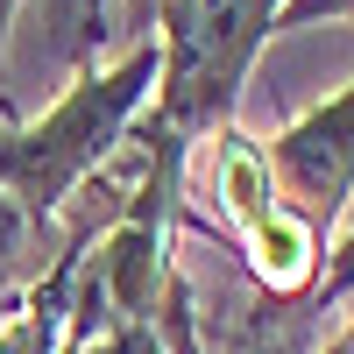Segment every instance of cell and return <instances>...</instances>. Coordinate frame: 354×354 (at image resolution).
I'll use <instances>...</instances> for the list:
<instances>
[{
    "mask_svg": "<svg viewBox=\"0 0 354 354\" xmlns=\"http://www.w3.org/2000/svg\"><path fill=\"white\" fill-rule=\"evenodd\" d=\"M319 354H354V312H347V319H340V326L326 333V347H319Z\"/></svg>",
    "mask_w": 354,
    "mask_h": 354,
    "instance_id": "cell-11",
    "label": "cell"
},
{
    "mask_svg": "<svg viewBox=\"0 0 354 354\" xmlns=\"http://www.w3.org/2000/svg\"><path fill=\"white\" fill-rule=\"evenodd\" d=\"M213 220L234 234L255 290H270V298H305L319 283V227L277 198L270 163H262V149L241 128L213 135Z\"/></svg>",
    "mask_w": 354,
    "mask_h": 354,
    "instance_id": "cell-3",
    "label": "cell"
},
{
    "mask_svg": "<svg viewBox=\"0 0 354 354\" xmlns=\"http://www.w3.org/2000/svg\"><path fill=\"white\" fill-rule=\"evenodd\" d=\"M71 354H177L149 319H121V326H106V333H93L85 347H71Z\"/></svg>",
    "mask_w": 354,
    "mask_h": 354,
    "instance_id": "cell-8",
    "label": "cell"
},
{
    "mask_svg": "<svg viewBox=\"0 0 354 354\" xmlns=\"http://www.w3.org/2000/svg\"><path fill=\"white\" fill-rule=\"evenodd\" d=\"M277 15H283V0H170L156 21L163 78H156L149 121L177 135L185 149L234 128L241 85L255 71L262 43L277 36Z\"/></svg>",
    "mask_w": 354,
    "mask_h": 354,
    "instance_id": "cell-2",
    "label": "cell"
},
{
    "mask_svg": "<svg viewBox=\"0 0 354 354\" xmlns=\"http://www.w3.org/2000/svg\"><path fill=\"white\" fill-rule=\"evenodd\" d=\"M43 234H50V227H36L15 198H0V312L21 298V283H36V277H43V270H36Z\"/></svg>",
    "mask_w": 354,
    "mask_h": 354,
    "instance_id": "cell-7",
    "label": "cell"
},
{
    "mask_svg": "<svg viewBox=\"0 0 354 354\" xmlns=\"http://www.w3.org/2000/svg\"><path fill=\"white\" fill-rule=\"evenodd\" d=\"M326 312H333V305H319L312 290H305V298L248 290L241 312H227L213 354H312V340L326 333Z\"/></svg>",
    "mask_w": 354,
    "mask_h": 354,
    "instance_id": "cell-6",
    "label": "cell"
},
{
    "mask_svg": "<svg viewBox=\"0 0 354 354\" xmlns=\"http://www.w3.org/2000/svg\"><path fill=\"white\" fill-rule=\"evenodd\" d=\"M15 8H21V0H0V64H8V36H15Z\"/></svg>",
    "mask_w": 354,
    "mask_h": 354,
    "instance_id": "cell-12",
    "label": "cell"
},
{
    "mask_svg": "<svg viewBox=\"0 0 354 354\" xmlns=\"http://www.w3.org/2000/svg\"><path fill=\"white\" fill-rule=\"evenodd\" d=\"M262 163H270L277 198L326 234L347 213V198H354V78L333 100H319L312 113H298V121L262 149Z\"/></svg>",
    "mask_w": 354,
    "mask_h": 354,
    "instance_id": "cell-4",
    "label": "cell"
},
{
    "mask_svg": "<svg viewBox=\"0 0 354 354\" xmlns=\"http://www.w3.org/2000/svg\"><path fill=\"white\" fill-rule=\"evenodd\" d=\"M156 78H163V43H135L113 64L78 71L36 121H15L0 100V198H15L36 227H50L121 156V142L156 100Z\"/></svg>",
    "mask_w": 354,
    "mask_h": 354,
    "instance_id": "cell-1",
    "label": "cell"
},
{
    "mask_svg": "<svg viewBox=\"0 0 354 354\" xmlns=\"http://www.w3.org/2000/svg\"><path fill=\"white\" fill-rule=\"evenodd\" d=\"M312 21H354V0H283L277 36L283 28H312Z\"/></svg>",
    "mask_w": 354,
    "mask_h": 354,
    "instance_id": "cell-9",
    "label": "cell"
},
{
    "mask_svg": "<svg viewBox=\"0 0 354 354\" xmlns=\"http://www.w3.org/2000/svg\"><path fill=\"white\" fill-rule=\"evenodd\" d=\"M163 8H170V0H121V28H128V43H156Z\"/></svg>",
    "mask_w": 354,
    "mask_h": 354,
    "instance_id": "cell-10",
    "label": "cell"
},
{
    "mask_svg": "<svg viewBox=\"0 0 354 354\" xmlns=\"http://www.w3.org/2000/svg\"><path fill=\"white\" fill-rule=\"evenodd\" d=\"M36 15V36H43V64L57 71H100L106 50H135L128 28H121V0H28Z\"/></svg>",
    "mask_w": 354,
    "mask_h": 354,
    "instance_id": "cell-5",
    "label": "cell"
}]
</instances>
